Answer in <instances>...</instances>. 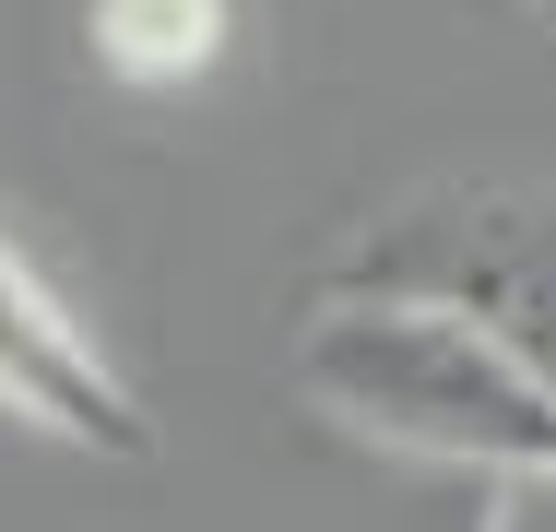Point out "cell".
I'll return each instance as SVG.
<instances>
[{
  "instance_id": "obj_1",
  "label": "cell",
  "mask_w": 556,
  "mask_h": 532,
  "mask_svg": "<svg viewBox=\"0 0 556 532\" xmlns=\"http://www.w3.org/2000/svg\"><path fill=\"white\" fill-rule=\"evenodd\" d=\"M296 391L343 426V438H379L403 461H450V473H533L556 461V391L497 355L485 331H462L439 308H403V296H332L296 319Z\"/></svg>"
},
{
  "instance_id": "obj_2",
  "label": "cell",
  "mask_w": 556,
  "mask_h": 532,
  "mask_svg": "<svg viewBox=\"0 0 556 532\" xmlns=\"http://www.w3.org/2000/svg\"><path fill=\"white\" fill-rule=\"evenodd\" d=\"M332 296H403L556 391V190L545 178H427L332 261Z\"/></svg>"
},
{
  "instance_id": "obj_3",
  "label": "cell",
  "mask_w": 556,
  "mask_h": 532,
  "mask_svg": "<svg viewBox=\"0 0 556 532\" xmlns=\"http://www.w3.org/2000/svg\"><path fill=\"white\" fill-rule=\"evenodd\" d=\"M0 415L48 426V438L96 449V461H142L154 449V415L130 403V379L96 355V331L48 296V273L24 249H0Z\"/></svg>"
},
{
  "instance_id": "obj_4",
  "label": "cell",
  "mask_w": 556,
  "mask_h": 532,
  "mask_svg": "<svg viewBox=\"0 0 556 532\" xmlns=\"http://www.w3.org/2000/svg\"><path fill=\"white\" fill-rule=\"evenodd\" d=\"M225 0H96V60L118 84H190L225 60Z\"/></svg>"
},
{
  "instance_id": "obj_5",
  "label": "cell",
  "mask_w": 556,
  "mask_h": 532,
  "mask_svg": "<svg viewBox=\"0 0 556 532\" xmlns=\"http://www.w3.org/2000/svg\"><path fill=\"white\" fill-rule=\"evenodd\" d=\"M485 532H556V461H533V473H509V485L485 497Z\"/></svg>"
}]
</instances>
